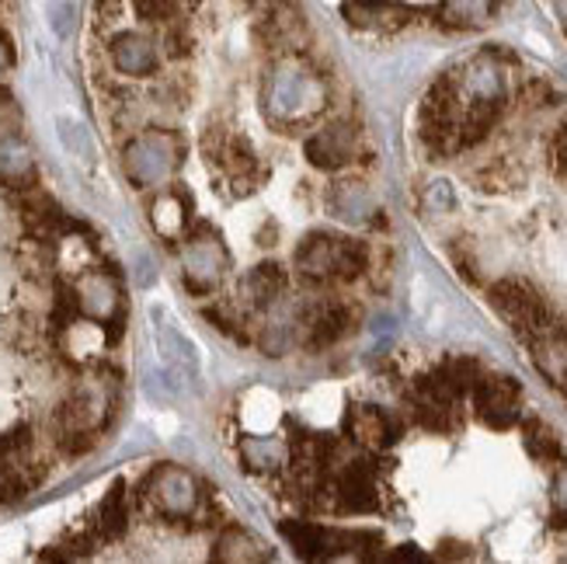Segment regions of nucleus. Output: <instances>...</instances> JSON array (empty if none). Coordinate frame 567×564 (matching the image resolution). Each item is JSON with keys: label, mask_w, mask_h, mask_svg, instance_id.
<instances>
[{"label": "nucleus", "mask_w": 567, "mask_h": 564, "mask_svg": "<svg viewBox=\"0 0 567 564\" xmlns=\"http://www.w3.org/2000/svg\"><path fill=\"white\" fill-rule=\"evenodd\" d=\"M338 495L344 502V509H373L377 505V484H373V474L362 463H352V468H344L341 481H338Z\"/></svg>", "instance_id": "dca6fc26"}, {"label": "nucleus", "mask_w": 567, "mask_h": 564, "mask_svg": "<svg viewBox=\"0 0 567 564\" xmlns=\"http://www.w3.org/2000/svg\"><path fill=\"white\" fill-rule=\"evenodd\" d=\"M474 398H477V414L487 425L508 429L519 422L523 390L512 377H481L474 383Z\"/></svg>", "instance_id": "9b49d317"}, {"label": "nucleus", "mask_w": 567, "mask_h": 564, "mask_svg": "<svg viewBox=\"0 0 567 564\" xmlns=\"http://www.w3.org/2000/svg\"><path fill=\"white\" fill-rule=\"evenodd\" d=\"M349 432H352L355 443H362L369 450H380V447L390 443V422H386V414L380 408H369V404H362V408H355L349 414Z\"/></svg>", "instance_id": "f3484780"}, {"label": "nucleus", "mask_w": 567, "mask_h": 564, "mask_svg": "<svg viewBox=\"0 0 567 564\" xmlns=\"http://www.w3.org/2000/svg\"><path fill=\"white\" fill-rule=\"evenodd\" d=\"M126 520H130L126 495H122V484H115L112 492L102 499V505H97V533L112 541V536H118L122 530H126Z\"/></svg>", "instance_id": "4be33fe9"}, {"label": "nucleus", "mask_w": 567, "mask_h": 564, "mask_svg": "<svg viewBox=\"0 0 567 564\" xmlns=\"http://www.w3.org/2000/svg\"><path fill=\"white\" fill-rule=\"evenodd\" d=\"M146 502H151L164 520H188L199 509V484L185 468L175 463H161V468L146 478Z\"/></svg>", "instance_id": "0eeeda50"}, {"label": "nucleus", "mask_w": 567, "mask_h": 564, "mask_svg": "<svg viewBox=\"0 0 567 564\" xmlns=\"http://www.w3.org/2000/svg\"><path fill=\"white\" fill-rule=\"evenodd\" d=\"M344 18H349V24H355V29L398 32L417 18V11L401 4V0H344Z\"/></svg>", "instance_id": "f8f14e48"}, {"label": "nucleus", "mask_w": 567, "mask_h": 564, "mask_svg": "<svg viewBox=\"0 0 567 564\" xmlns=\"http://www.w3.org/2000/svg\"><path fill=\"white\" fill-rule=\"evenodd\" d=\"M244 289H248L251 304L268 307V304H276L279 293L286 289V276L279 273L276 265H258L255 273L248 276V283H244Z\"/></svg>", "instance_id": "412c9836"}, {"label": "nucleus", "mask_w": 567, "mask_h": 564, "mask_svg": "<svg viewBox=\"0 0 567 564\" xmlns=\"http://www.w3.org/2000/svg\"><path fill=\"white\" fill-rule=\"evenodd\" d=\"M0 182H8L14 188L32 185V161L14 143H8L4 151H0Z\"/></svg>", "instance_id": "b1692460"}, {"label": "nucleus", "mask_w": 567, "mask_h": 564, "mask_svg": "<svg viewBox=\"0 0 567 564\" xmlns=\"http://www.w3.org/2000/svg\"><path fill=\"white\" fill-rule=\"evenodd\" d=\"M296 268L313 283L355 279L365 268V248L359 240L313 234L300 244V252H296Z\"/></svg>", "instance_id": "7ed1b4c3"}, {"label": "nucleus", "mask_w": 567, "mask_h": 564, "mask_svg": "<svg viewBox=\"0 0 567 564\" xmlns=\"http://www.w3.org/2000/svg\"><path fill=\"white\" fill-rule=\"evenodd\" d=\"M94 11H97V21H115L118 11H122V4H118V0H97Z\"/></svg>", "instance_id": "2f4dec72"}, {"label": "nucleus", "mask_w": 567, "mask_h": 564, "mask_svg": "<svg viewBox=\"0 0 567 564\" xmlns=\"http://www.w3.org/2000/svg\"><path fill=\"white\" fill-rule=\"evenodd\" d=\"M554 161H557V167H560V175H567V126L557 133V140H554Z\"/></svg>", "instance_id": "7c9ffc66"}, {"label": "nucleus", "mask_w": 567, "mask_h": 564, "mask_svg": "<svg viewBox=\"0 0 567 564\" xmlns=\"http://www.w3.org/2000/svg\"><path fill=\"white\" fill-rule=\"evenodd\" d=\"M73 18H78V4H73V0H53V4H49V24H53V32L60 39L73 32Z\"/></svg>", "instance_id": "c85d7f7f"}, {"label": "nucleus", "mask_w": 567, "mask_h": 564, "mask_svg": "<svg viewBox=\"0 0 567 564\" xmlns=\"http://www.w3.org/2000/svg\"><path fill=\"white\" fill-rule=\"evenodd\" d=\"M240 460L251 471H276L286 463V443L279 435H244L240 439Z\"/></svg>", "instance_id": "a211bd4d"}, {"label": "nucleus", "mask_w": 567, "mask_h": 564, "mask_svg": "<svg viewBox=\"0 0 567 564\" xmlns=\"http://www.w3.org/2000/svg\"><path fill=\"white\" fill-rule=\"evenodd\" d=\"M133 11H136L140 21L167 24L171 18L178 14V0H133Z\"/></svg>", "instance_id": "cd10ccee"}, {"label": "nucleus", "mask_w": 567, "mask_h": 564, "mask_svg": "<svg viewBox=\"0 0 567 564\" xmlns=\"http://www.w3.org/2000/svg\"><path fill=\"white\" fill-rule=\"evenodd\" d=\"M526 447L539 460H554L557 457V439H554V432L544 422H529L526 425Z\"/></svg>", "instance_id": "bb28decb"}, {"label": "nucleus", "mask_w": 567, "mask_h": 564, "mask_svg": "<svg viewBox=\"0 0 567 564\" xmlns=\"http://www.w3.org/2000/svg\"><path fill=\"white\" fill-rule=\"evenodd\" d=\"M109 60L118 73H126V78H146V73H154L157 63H161V53H157V42L143 32H118L112 35L109 42Z\"/></svg>", "instance_id": "ddd939ff"}, {"label": "nucleus", "mask_w": 567, "mask_h": 564, "mask_svg": "<svg viewBox=\"0 0 567 564\" xmlns=\"http://www.w3.org/2000/svg\"><path fill=\"white\" fill-rule=\"evenodd\" d=\"M557 14L564 21V29H567V0H557Z\"/></svg>", "instance_id": "72a5a7b5"}, {"label": "nucleus", "mask_w": 567, "mask_h": 564, "mask_svg": "<svg viewBox=\"0 0 567 564\" xmlns=\"http://www.w3.org/2000/svg\"><path fill=\"white\" fill-rule=\"evenodd\" d=\"M349 325H352V314H349V307H341V304H328V307H320L317 310V317H313V338L317 341H338L344 331H349Z\"/></svg>", "instance_id": "5701e85b"}, {"label": "nucleus", "mask_w": 567, "mask_h": 564, "mask_svg": "<svg viewBox=\"0 0 567 564\" xmlns=\"http://www.w3.org/2000/svg\"><path fill=\"white\" fill-rule=\"evenodd\" d=\"M268 32H272V39H279V42H296L303 32V14L292 4H279L272 11V18H268Z\"/></svg>", "instance_id": "393cba45"}, {"label": "nucleus", "mask_w": 567, "mask_h": 564, "mask_svg": "<svg viewBox=\"0 0 567 564\" xmlns=\"http://www.w3.org/2000/svg\"><path fill=\"white\" fill-rule=\"evenodd\" d=\"M154 338H157V352H161V370L182 383H195L199 380V352H195L192 341L175 328V321L157 307L154 314Z\"/></svg>", "instance_id": "1a4fd4ad"}, {"label": "nucleus", "mask_w": 567, "mask_h": 564, "mask_svg": "<svg viewBox=\"0 0 567 564\" xmlns=\"http://www.w3.org/2000/svg\"><path fill=\"white\" fill-rule=\"evenodd\" d=\"M18 105L11 102L8 94H0V133H11L14 126H18Z\"/></svg>", "instance_id": "c756f323"}, {"label": "nucleus", "mask_w": 567, "mask_h": 564, "mask_svg": "<svg viewBox=\"0 0 567 564\" xmlns=\"http://www.w3.org/2000/svg\"><path fill=\"white\" fill-rule=\"evenodd\" d=\"M73 297H78V310L94 325H112L122 310V289L112 273L105 268H87L73 283Z\"/></svg>", "instance_id": "9d476101"}, {"label": "nucleus", "mask_w": 567, "mask_h": 564, "mask_svg": "<svg viewBox=\"0 0 567 564\" xmlns=\"http://www.w3.org/2000/svg\"><path fill=\"white\" fill-rule=\"evenodd\" d=\"M491 304L512 325V331H519L523 338H533L554 321L544 297L523 279H502L491 286Z\"/></svg>", "instance_id": "39448f33"}, {"label": "nucleus", "mask_w": 567, "mask_h": 564, "mask_svg": "<svg viewBox=\"0 0 567 564\" xmlns=\"http://www.w3.org/2000/svg\"><path fill=\"white\" fill-rule=\"evenodd\" d=\"M491 11H495V0H442L439 18L453 29H474L491 18Z\"/></svg>", "instance_id": "aec40b11"}, {"label": "nucleus", "mask_w": 567, "mask_h": 564, "mask_svg": "<svg viewBox=\"0 0 567 564\" xmlns=\"http://www.w3.org/2000/svg\"><path fill=\"white\" fill-rule=\"evenodd\" d=\"M112 408V383L109 380H87L60 404V432L63 439H91Z\"/></svg>", "instance_id": "423d86ee"}, {"label": "nucleus", "mask_w": 567, "mask_h": 564, "mask_svg": "<svg viewBox=\"0 0 567 564\" xmlns=\"http://www.w3.org/2000/svg\"><path fill=\"white\" fill-rule=\"evenodd\" d=\"M11 63V49L4 45V39H0V70H4Z\"/></svg>", "instance_id": "473e14b6"}, {"label": "nucleus", "mask_w": 567, "mask_h": 564, "mask_svg": "<svg viewBox=\"0 0 567 564\" xmlns=\"http://www.w3.org/2000/svg\"><path fill=\"white\" fill-rule=\"evenodd\" d=\"M352 146H355L352 126H328L307 143V157L317 167H341L352 157Z\"/></svg>", "instance_id": "2eb2a0df"}, {"label": "nucleus", "mask_w": 567, "mask_h": 564, "mask_svg": "<svg viewBox=\"0 0 567 564\" xmlns=\"http://www.w3.org/2000/svg\"><path fill=\"white\" fill-rule=\"evenodd\" d=\"M320 102H324V84L317 73L300 60H282L268 70L265 81V109L272 119L292 122L310 115Z\"/></svg>", "instance_id": "f257e3e1"}, {"label": "nucleus", "mask_w": 567, "mask_h": 564, "mask_svg": "<svg viewBox=\"0 0 567 564\" xmlns=\"http://www.w3.org/2000/svg\"><path fill=\"white\" fill-rule=\"evenodd\" d=\"M182 164V140L175 133L151 130L140 133L122 151V167L136 188H157L164 185Z\"/></svg>", "instance_id": "f03ea898"}, {"label": "nucleus", "mask_w": 567, "mask_h": 564, "mask_svg": "<svg viewBox=\"0 0 567 564\" xmlns=\"http://www.w3.org/2000/svg\"><path fill=\"white\" fill-rule=\"evenodd\" d=\"M460 88L453 78H442L422 105V140L435 154L460 151Z\"/></svg>", "instance_id": "20e7f679"}, {"label": "nucleus", "mask_w": 567, "mask_h": 564, "mask_svg": "<svg viewBox=\"0 0 567 564\" xmlns=\"http://www.w3.org/2000/svg\"><path fill=\"white\" fill-rule=\"evenodd\" d=\"M60 140H63V146H66V151H70L73 157L91 161L94 146H91V136H87V130L81 126V122H73V119H60Z\"/></svg>", "instance_id": "a878e982"}, {"label": "nucleus", "mask_w": 567, "mask_h": 564, "mask_svg": "<svg viewBox=\"0 0 567 564\" xmlns=\"http://www.w3.org/2000/svg\"><path fill=\"white\" fill-rule=\"evenodd\" d=\"M265 557H268V551L261 547V541H255L248 530L234 526L216 541V561H224V564H258Z\"/></svg>", "instance_id": "6ab92c4d"}, {"label": "nucleus", "mask_w": 567, "mask_h": 564, "mask_svg": "<svg viewBox=\"0 0 567 564\" xmlns=\"http://www.w3.org/2000/svg\"><path fill=\"white\" fill-rule=\"evenodd\" d=\"M227 273V248L216 234H195L182 252V279L192 293H209Z\"/></svg>", "instance_id": "6e6552de"}, {"label": "nucleus", "mask_w": 567, "mask_h": 564, "mask_svg": "<svg viewBox=\"0 0 567 564\" xmlns=\"http://www.w3.org/2000/svg\"><path fill=\"white\" fill-rule=\"evenodd\" d=\"M533 359L539 366V373H544L557 390L567 394V328L550 321L544 331H536L533 338Z\"/></svg>", "instance_id": "4468645a"}]
</instances>
